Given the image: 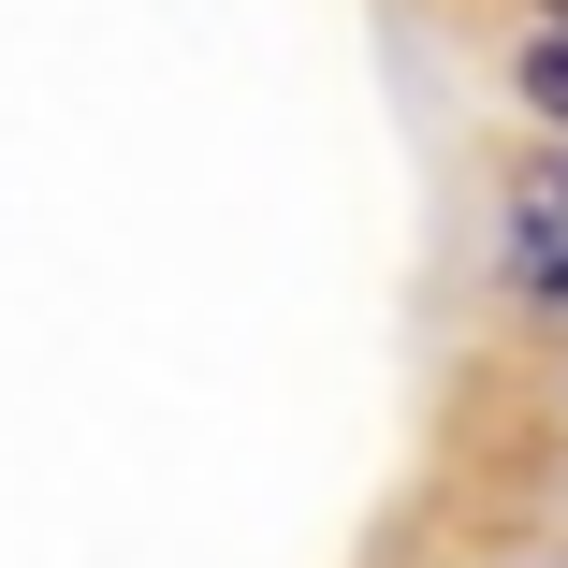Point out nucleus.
Here are the masks:
<instances>
[{"label":"nucleus","mask_w":568,"mask_h":568,"mask_svg":"<svg viewBox=\"0 0 568 568\" xmlns=\"http://www.w3.org/2000/svg\"><path fill=\"white\" fill-rule=\"evenodd\" d=\"M496 263H510V306H525V321H568V161H539V175L510 190Z\"/></svg>","instance_id":"obj_1"},{"label":"nucleus","mask_w":568,"mask_h":568,"mask_svg":"<svg viewBox=\"0 0 568 568\" xmlns=\"http://www.w3.org/2000/svg\"><path fill=\"white\" fill-rule=\"evenodd\" d=\"M510 102H525L539 132H568V30H525L510 44Z\"/></svg>","instance_id":"obj_2"},{"label":"nucleus","mask_w":568,"mask_h":568,"mask_svg":"<svg viewBox=\"0 0 568 568\" xmlns=\"http://www.w3.org/2000/svg\"><path fill=\"white\" fill-rule=\"evenodd\" d=\"M539 30H568V0H539Z\"/></svg>","instance_id":"obj_3"}]
</instances>
